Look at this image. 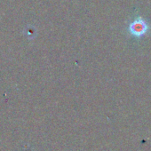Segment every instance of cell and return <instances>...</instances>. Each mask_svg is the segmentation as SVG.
I'll return each mask as SVG.
<instances>
[{
	"label": "cell",
	"mask_w": 151,
	"mask_h": 151,
	"mask_svg": "<svg viewBox=\"0 0 151 151\" xmlns=\"http://www.w3.org/2000/svg\"><path fill=\"white\" fill-rule=\"evenodd\" d=\"M147 30H148V26L147 22L140 17L134 20L129 26V31L131 35L137 37L144 36L147 32Z\"/></svg>",
	"instance_id": "obj_1"
}]
</instances>
